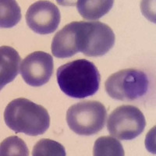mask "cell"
<instances>
[{"mask_svg":"<svg viewBox=\"0 0 156 156\" xmlns=\"http://www.w3.org/2000/svg\"><path fill=\"white\" fill-rule=\"evenodd\" d=\"M56 78L62 92L73 98L94 95L99 89L101 82V76L95 65L84 58L59 66Z\"/></svg>","mask_w":156,"mask_h":156,"instance_id":"6da1fadb","label":"cell"},{"mask_svg":"<svg viewBox=\"0 0 156 156\" xmlns=\"http://www.w3.org/2000/svg\"><path fill=\"white\" fill-rule=\"evenodd\" d=\"M4 119L10 129L29 136L43 134L50 125L46 108L23 98H16L8 104Z\"/></svg>","mask_w":156,"mask_h":156,"instance_id":"7a4b0ae2","label":"cell"},{"mask_svg":"<svg viewBox=\"0 0 156 156\" xmlns=\"http://www.w3.org/2000/svg\"><path fill=\"white\" fill-rule=\"evenodd\" d=\"M106 117V108L102 103L83 101L69 107L66 112V122L76 134L90 136L103 129Z\"/></svg>","mask_w":156,"mask_h":156,"instance_id":"3957f363","label":"cell"},{"mask_svg":"<svg viewBox=\"0 0 156 156\" xmlns=\"http://www.w3.org/2000/svg\"><path fill=\"white\" fill-rule=\"evenodd\" d=\"M149 80L143 71L124 69L112 74L105 83L107 94L119 101H133L147 92Z\"/></svg>","mask_w":156,"mask_h":156,"instance_id":"277c9868","label":"cell"},{"mask_svg":"<svg viewBox=\"0 0 156 156\" xmlns=\"http://www.w3.org/2000/svg\"><path fill=\"white\" fill-rule=\"evenodd\" d=\"M115 37L112 28L99 21H80L79 51L89 57L104 55L113 47Z\"/></svg>","mask_w":156,"mask_h":156,"instance_id":"5b68a950","label":"cell"},{"mask_svg":"<svg viewBox=\"0 0 156 156\" xmlns=\"http://www.w3.org/2000/svg\"><path fill=\"white\" fill-rule=\"evenodd\" d=\"M146 120L143 112L133 105L119 106L112 112L107 121V129L115 138L130 140L144 131Z\"/></svg>","mask_w":156,"mask_h":156,"instance_id":"8992f818","label":"cell"},{"mask_svg":"<svg viewBox=\"0 0 156 156\" xmlns=\"http://www.w3.org/2000/svg\"><path fill=\"white\" fill-rule=\"evenodd\" d=\"M53 69L52 56L44 51H37L23 58L20 72L28 85L40 87L49 81Z\"/></svg>","mask_w":156,"mask_h":156,"instance_id":"52a82bcc","label":"cell"},{"mask_svg":"<svg viewBox=\"0 0 156 156\" xmlns=\"http://www.w3.org/2000/svg\"><path fill=\"white\" fill-rule=\"evenodd\" d=\"M60 20L59 9L49 1H37L26 12L27 26L39 34L53 33L58 28Z\"/></svg>","mask_w":156,"mask_h":156,"instance_id":"ba28073f","label":"cell"},{"mask_svg":"<svg viewBox=\"0 0 156 156\" xmlns=\"http://www.w3.org/2000/svg\"><path fill=\"white\" fill-rule=\"evenodd\" d=\"M80 21L66 25L54 36L51 41V52L56 58H69L79 52L78 31Z\"/></svg>","mask_w":156,"mask_h":156,"instance_id":"9c48e42d","label":"cell"},{"mask_svg":"<svg viewBox=\"0 0 156 156\" xmlns=\"http://www.w3.org/2000/svg\"><path fill=\"white\" fill-rule=\"evenodd\" d=\"M20 56L12 47L0 48V86L3 88L7 83L14 80L19 73Z\"/></svg>","mask_w":156,"mask_h":156,"instance_id":"30bf717a","label":"cell"},{"mask_svg":"<svg viewBox=\"0 0 156 156\" xmlns=\"http://www.w3.org/2000/svg\"><path fill=\"white\" fill-rule=\"evenodd\" d=\"M114 2L111 0H79L76 8L81 16L86 20H98L112 9Z\"/></svg>","mask_w":156,"mask_h":156,"instance_id":"8fae6325","label":"cell"},{"mask_svg":"<svg viewBox=\"0 0 156 156\" xmlns=\"http://www.w3.org/2000/svg\"><path fill=\"white\" fill-rule=\"evenodd\" d=\"M21 19V11L19 5L13 0H2L0 2V27L11 28L17 24Z\"/></svg>","mask_w":156,"mask_h":156,"instance_id":"7c38bea8","label":"cell"},{"mask_svg":"<svg viewBox=\"0 0 156 156\" xmlns=\"http://www.w3.org/2000/svg\"><path fill=\"white\" fill-rule=\"evenodd\" d=\"M124 154L121 143L112 136H101L97 139L93 147L94 156H123Z\"/></svg>","mask_w":156,"mask_h":156,"instance_id":"4fadbf2b","label":"cell"},{"mask_svg":"<svg viewBox=\"0 0 156 156\" xmlns=\"http://www.w3.org/2000/svg\"><path fill=\"white\" fill-rule=\"evenodd\" d=\"M0 154L2 156H27L29 155V150L21 138L11 136L1 143Z\"/></svg>","mask_w":156,"mask_h":156,"instance_id":"5bb4252c","label":"cell"},{"mask_svg":"<svg viewBox=\"0 0 156 156\" xmlns=\"http://www.w3.org/2000/svg\"><path fill=\"white\" fill-rule=\"evenodd\" d=\"M33 156H65L66 150L58 142L51 139H41L37 141L32 151Z\"/></svg>","mask_w":156,"mask_h":156,"instance_id":"9a60e30c","label":"cell"}]
</instances>
